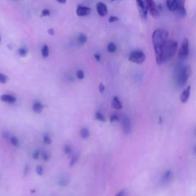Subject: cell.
I'll list each match as a JSON object with an SVG mask.
<instances>
[{
    "instance_id": "42",
    "label": "cell",
    "mask_w": 196,
    "mask_h": 196,
    "mask_svg": "<svg viewBox=\"0 0 196 196\" xmlns=\"http://www.w3.org/2000/svg\"><path fill=\"white\" fill-rule=\"evenodd\" d=\"M124 194H126V193H125L124 191H121L120 192L117 193V196H122V195H124Z\"/></svg>"
},
{
    "instance_id": "26",
    "label": "cell",
    "mask_w": 196,
    "mask_h": 196,
    "mask_svg": "<svg viewBox=\"0 0 196 196\" xmlns=\"http://www.w3.org/2000/svg\"><path fill=\"white\" fill-rule=\"evenodd\" d=\"M144 2L146 5L149 7V9L151 8V7L156 6V4H155L153 0H144Z\"/></svg>"
},
{
    "instance_id": "13",
    "label": "cell",
    "mask_w": 196,
    "mask_h": 196,
    "mask_svg": "<svg viewBox=\"0 0 196 196\" xmlns=\"http://www.w3.org/2000/svg\"><path fill=\"white\" fill-rule=\"evenodd\" d=\"M43 109H44L43 104L38 101L34 102V104H33V106H32L33 111L35 113H37V114H40V113H42V111H43Z\"/></svg>"
},
{
    "instance_id": "23",
    "label": "cell",
    "mask_w": 196,
    "mask_h": 196,
    "mask_svg": "<svg viewBox=\"0 0 196 196\" xmlns=\"http://www.w3.org/2000/svg\"><path fill=\"white\" fill-rule=\"evenodd\" d=\"M27 53H28V50L25 48H21L19 49V55L21 57H25L26 56Z\"/></svg>"
},
{
    "instance_id": "8",
    "label": "cell",
    "mask_w": 196,
    "mask_h": 196,
    "mask_svg": "<svg viewBox=\"0 0 196 196\" xmlns=\"http://www.w3.org/2000/svg\"><path fill=\"white\" fill-rule=\"evenodd\" d=\"M122 127H123V132L125 134H129L131 129V123L130 120L128 118V117L124 116L122 120Z\"/></svg>"
},
{
    "instance_id": "17",
    "label": "cell",
    "mask_w": 196,
    "mask_h": 196,
    "mask_svg": "<svg viewBox=\"0 0 196 196\" xmlns=\"http://www.w3.org/2000/svg\"><path fill=\"white\" fill-rule=\"evenodd\" d=\"M42 55L44 58H48L49 55V48L47 45H45L42 48Z\"/></svg>"
},
{
    "instance_id": "21",
    "label": "cell",
    "mask_w": 196,
    "mask_h": 196,
    "mask_svg": "<svg viewBox=\"0 0 196 196\" xmlns=\"http://www.w3.org/2000/svg\"><path fill=\"white\" fill-rule=\"evenodd\" d=\"M176 12H178V13H179V15H180L181 16H182V17H184V16H186L187 14V12H186V9H185V7L183 6V7H178L177 10H176Z\"/></svg>"
},
{
    "instance_id": "6",
    "label": "cell",
    "mask_w": 196,
    "mask_h": 196,
    "mask_svg": "<svg viewBox=\"0 0 196 196\" xmlns=\"http://www.w3.org/2000/svg\"><path fill=\"white\" fill-rule=\"evenodd\" d=\"M90 13H91L90 8L85 6V5H79L77 7L76 14L79 17H84V16H88V15L90 14Z\"/></svg>"
},
{
    "instance_id": "14",
    "label": "cell",
    "mask_w": 196,
    "mask_h": 196,
    "mask_svg": "<svg viewBox=\"0 0 196 196\" xmlns=\"http://www.w3.org/2000/svg\"><path fill=\"white\" fill-rule=\"evenodd\" d=\"M149 12H150V15L153 16V18H158L159 16H160V13H159V10L158 9V8L156 6L151 7V8L149 9Z\"/></svg>"
},
{
    "instance_id": "16",
    "label": "cell",
    "mask_w": 196,
    "mask_h": 196,
    "mask_svg": "<svg viewBox=\"0 0 196 196\" xmlns=\"http://www.w3.org/2000/svg\"><path fill=\"white\" fill-rule=\"evenodd\" d=\"M69 183V179L67 177H61L58 179V185L64 187L67 185V184Z\"/></svg>"
},
{
    "instance_id": "47",
    "label": "cell",
    "mask_w": 196,
    "mask_h": 196,
    "mask_svg": "<svg viewBox=\"0 0 196 196\" xmlns=\"http://www.w3.org/2000/svg\"><path fill=\"white\" fill-rule=\"evenodd\" d=\"M14 1H17V0H14Z\"/></svg>"
},
{
    "instance_id": "10",
    "label": "cell",
    "mask_w": 196,
    "mask_h": 196,
    "mask_svg": "<svg viewBox=\"0 0 196 196\" xmlns=\"http://www.w3.org/2000/svg\"><path fill=\"white\" fill-rule=\"evenodd\" d=\"M166 5L171 12H176L179 4L177 0H166Z\"/></svg>"
},
{
    "instance_id": "39",
    "label": "cell",
    "mask_w": 196,
    "mask_h": 196,
    "mask_svg": "<svg viewBox=\"0 0 196 196\" xmlns=\"http://www.w3.org/2000/svg\"><path fill=\"white\" fill-rule=\"evenodd\" d=\"M104 90H105V86H104V84H103V83H100V86H99V90H100V93H103V91H104Z\"/></svg>"
},
{
    "instance_id": "43",
    "label": "cell",
    "mask_w": 196,
    "mask_h": 196,
    "mask_svg": "<svg viewBox=\"0 0 196 196\" xmlns=\"http://www.w3.org/2000/svg\"><path fill=\"white\" fill-rule=\"evenodd\" d=\"M57 2L61 4H65L67 2V0H57Z\"/></svg>"
},
{
    "instance_id": "28",
    "label": "cell",
    "mask_w": 196,
    "mask_h": 196,
    "mask_svg": "<svg viewBox=\"0 0 196 196\" xmlns=\"http://www.w3.org/2000/svg\"><path fill=\"white\" fill-rule=\"evenodd\" d=\"M77 78L79 80H83L84 78V72L82 70H78L77 71Z\"/></svg>"
},
{
    "instance_id": "12",
    "label": "cell",
    "mask_w": 196,
    "mask_h": 196,
    "mask_svg": "<svg viewBox=\"0 0 196 196\" xmlns=\"http://www.w3.org/2000/svg\"><path fill=\"white\" fill-rule=\"evenodd\" d=\"M112 107L115 110H121L123 106H122V103L120 102V100H119V98L117 96H114L112 100Z\"/></svg>"
},
{
    "instance_id": "25",
    "label": "cell",
    "mask_w": 196,
    "mask_h": 196,
    "mask_svg": "<svg viewBox=\"0 0 196 196\" xmlns=\"http://www.w3.org/2000/svg\"><path fill=\"white\" fill-rule=\"evenodd\" d=\"M35 172L36 173H37V175H38V176H42L44 173L43 167H42V165H37V167H36L35 169Z\"/></svg>"
},
{
    "instance_id": "5",
    "label": "cell",
    "mask_w": 196,
    "mask_h": 196,
    "mask_svg": "<svg viewBox=\"0 0 196 196\" xmlns=\"http://www.w3.org/2000/svg\"><path fill=\"white\" fill-rule=\"evenodd\" d=\"M189 52V41L187 38H185L182 42V46L179 52V59H185L188 57Z\"/></svg>"
},
{
    "instance_id": "27",
    "label": "cell",
    "mask_w": 196,
    "mask_h": 196,
    "mask_svg": "<svg viewBox=\"0 0 196 196\" xmlns=\"http://www.w3.org/2000/svg\"><path fill=\"white\" fill-rule=\"evenodd\" d=\"M43 141L45 144H51L52 143V139L48 135H45L43 136Z\"/></svg>"
},
{
    "instance_id": "19",
    "label": "cell",
    "mask_w": 196,
    "mask_h": 196,
    "mask_svg": "<svg viewBox=\"0 0 196 196\" xmlns=\"http://www.w3.org/2000/svg\"><path fill=\"white\" fill-rule=\"evenodd\" d=\"M87 41V37L85 34L81 33V34H79V36H78V42H79L80 44H84Z\"/></svg>"
},
{
    "instance_id": "4",
    "label": "cell",
    "mask_w": 196,
    "mask_h": 196,
    "mask_svg": "<svg viewBox=\"0 0 196 196\" xmlns=\"http://www.w3.org/2000/svg\"><path fill=\"white\" fill-rule=\"evenodd\" d=\"M146 60V55L141 51H134L129 55V61L136 64H142Z\"/></svg>"
},
{
    "instance_id": "31",
    "label": "cell",
    "mask_w": 196,
    "mask_h": 196,
    "mask_svg": "<svg viewBox=\"0 0 196 196\" xmlns=\"http://www.w3.org/2000/svg\"><path fill=\"white\" fill-rule=\"evenodd\" d=\"M41 155H42V159H43L45 161H48V159H49V158H50V156H49L48 153H47V152H44V151L42 152V153H41Z\"/></svg>"
},
{
    "instance_id": "45",
    "label": "cell",
    "mask_w": 196,
    "mask_h": 196,
    "mask_svg": "<svg viewBox=\"0 0 196 196\" xmlns=\"http://www.w3.org/2000/svg\"><path fill=\"white\" fill-rule=\"evenodd\" d=\"M111 1H117V0H111Z\"/></svg>"
},
{
    "instance_id": "30",
    "label": "cell",
    "mask_w": 196,
    "mask_h": 196,
    "mask_svg": "<svg viewBox=\"0 0 196 196\" xmlns=\"http://www.w3.org/2000/svg\"><path fill=\"white\" fill-rule=\"evenodd\" d=\"M7 80H8V78L5 74L0 73V83L1 84H5L7 82Z\"/></svg>"
},
{
    "instance_id": "34",
    "label": "cell",
    "mask_w": 196,
    "mask_h": 196,
    "mask_svg": "<svg viewBox=\"0 0 196 196\" xmlns=\"http://www.w3.org/2000/svg\"><path fill=\"white\" fill-rule=\"evenodd\" d=\"M77 162H78V157H77V156H73V157H72V159H71L70 164H69V165H70V167L73 166V165H74Z\"/></svg>"
},
{
    "instance_id": "33",
    "label": "cell",
    "mask_w": 196,
    "mask_h": 196,
    "mask_svg": "<svg viewBox=\"0 0 196 196\" xmlns=\"http://www.w3.org/2000/svg\"><path fill=\"white\" fill-rule=\"evenodd\" d=\"M71 146H68V145H66V146H64V152L65 154H70L71 153Z\"/></svg>"
},
{
    "instance_id": "20",
    "label": "cell",
    "mask_w": 196,
    "mask_h": 196,
    "mask_svg": "<svg viewBox=\"0 0 196 196\" xmlns=\"http://www.w3.org/2000/svg\"><path fill=\"white\" fill-rule=\"evenodd\" d=\"M95 118H96L98 121H100V122L106 121V119H105L104 116L100 112H96V114H95Z\"/></svg>"
},
{
    "instance_id": "40",
    "label": "cell",
    "mask_w": 196,
    "mask_h": 196,
    "mask_svg": "<svg viewBox=\"0 0 196 196\" xmlns=\"http://www.w3.org/2000/svg\"><path fill=\"white\" fill-rule=\"evenodd\" d=\"M94 58L97 61H100V58H101V55H100L99 53L94 54Z\"/></svg>"
},
{
    "instance_id": "32",
    "label": "cell",
    "mask_w": 196,
    "mask_h": 196,
    "mask_svg": "<svg viewBox=\"0 0 196 196\" xmlns=\"http://www.w3.org/2000/svg\"><path fill=\"white\" fill-rule=\"evenodd\" d=\"M119 120H120V118H119L118 115H117V114H114V115H112L111 117V119H110V121H111V123H114V122L119 121Z\"/></svg>"
},
{
    "instance_id": "46",
    "label": "cell",
    "mask_w": 196,
    "mask_h": 196,
    "mask_svg": "<svg viewBox=\"0 0 196 196\" xmlns=\"http://www.w3.org/2000/svg\"><path fill=\"white\" fill-rule=\"evenodd\" d=\"M1 40H2V39H1V37H0V42H1Z\"/></svg>"
},
{
    "instance_id": "29",
    "label": "cell",
    "mask_w": 196,
    "mask_h": 196,
    "mask_svg": "<svg viewBox=\"0 0 196 196\" xmlns=\"http://www.w3.org/2000/svg\"><path fill=\"white\" fill-rule=\"evenodd\" d=\"M51 15V12L50 10L48 9H44L42 11V16L43 17H48Z\"/></svg>"
},
{
    "instance_id": "18",
    "label": "cell",
    "mask_w": 196,
    "mask_h": 196,
    "mask_svg": "<svg viewBox=\"0 0 196 196\" xmlns=\"http://www.w3.org/2000/svg\"><path fill=\"white\" fill-rule=\"evenodd\" d=\"M107 51L111 53H114V52L117 51V46L113 42H111V43L108 44L107 45Z\"/></svg>"
},
{
    "instance_id": "9",
    "label": "cell",
    "mask_w": 196,
    "mask_h": 196,
    "mask_svg": "<svg viewBox=\"0 0 196 196\" xmlns=\"http://www.w3.org/2000/svg\"><path fill=\"white\" fill-rule=\"evenodd\" d=\"M190 92H191V86H188V87L182 91V93H181L180 100L182 103H187V101H188V99H189Z\"/></svg>"
},
{
    "instance_id": "11",
    "label": "cell",
    "mask_w": 196,
    "mask_h": 196,
    "mask_svg": "<svg viewBox=\"0 0 196 196\" xmlns=\"http://www.w3.org/2000/svg\"><path fill=\"white\" fill-rule=\"evenodd\" d=\"M0 98H1V100L5 102V103H13L16 101V98L13 96V95L10 94H2V96H0Z\"/></svg>"
},
{
    "instance_id": "3",
    "label": "cell",
    "mask_w": 196,
    "mask_h": 196,
    "mask_svg": "<svg viewBox=\"0 0 196 196\" xmlns=\"http://www.w3.org/2000/svg\"><path fill=\"white\" fill-rule=\"evenodd\" d=\"M192 70L190 66H182L177 68V72L176 73V81L179 87H183L186 84L189 77L191 75Z\"/></svg>"
},
{
    "instance_id": "22",
    "label": "cell",
    "mask_w": 196,
    "mask_h": 196,
    "mask_svg": "<svg viewBox=\"0 0 196 196\" xmlns=\"http://www.w3.org/2000/svg\"><path fill=\"white\" fill-rule=\"evenodd\" d=\"M9 140H10V142H11L12 144H13V146H14L15 147H17V146H19V140H18L17 137L10 136Z\"/></svg>"
},
{
    "instance_id": "44",
    "label": "cell",
    "mask_w": 196,
    "mask_h": 196,
    "mask_svg": "<svg viewBox=\"0 0 196 196\" xmlns=\"http://www.w3.org/2000/svg\"><path fill=\"white\" fill-rule=\"evenodd\" d=\"M194 151H195V153H196V147H195V148H194Z\"/></svg>"
},
{
    "instance_id": "24",
    "label": "cell",
    "mask_w": 196,
    "mask_h": 196,
    "mask_svg": "<svg viewBox=\"0 0 196 196\" xmlns=\"http://www.w3.org/2000/svg\"><path fill=\"white\" fill-rule=\"evenodd\" d=\"M172 177V172L170 170H168V171H166L165 172V174H164V176H163V179L165 181V182H167V181L170 180V179H171Z\"/></svg>"
},
{
    "instance_id": "38",
    "label": "cell",
    "mask_w": 196,
    "mask_h": 196,
    "mask_svg": "<svg viewBox=\"0 0 196 196\" xmlns=\"http://www.w3.org/2000/svg\"><path fill=\"white\" fill-rule=\"evenodd\" d=\"M28 172H29V166L28 165H25V169H24V176H26L28 174Z\"/></svg>"
},
{
    "instance_id": "35",
    "label": "cell",
    "mask_w": 196,
    "mask_h": 196,
    "mask_svg": "<svg viewBox=\"0 0 196 196\" xmlns=\"http://www.w3.org/2000/svg\"><path fill=\"white\" fill-rule=\"evenodd\" d=\"M41 153H42V152H40L39 150H36V151L34 152V153H33V155H32L33 159H38L39 156H40V155H41Z\"/></svg>"
},
{
    "instance_id": "36",
    "label": "cell",
    "mask_w": 196,
    "mask_h": 196,
    "mask_svg": "<svg viewBox=\"0 0 196 196\" xmlns=\"http://www.w3.org/2000/svg\"><path fill=\"white\" fill-rule=\"evenodd\" d=\"M108 21H109V22H111V23H113V22H117V21H119V18L117 17V16H111V17L109 18V19H108Z\"/></svg>"
},
{
    "instance_id": "15",
    "label": "cell",
    "mask_w": 196,
    "mask_h": 196,
    "mask_svg": "<svg viewBox=\"0 0 196 196\" xmlns=\"http://www.w3.org/2000/svg\"><path fill=\"white\" fill-rule=\"evenodd\" d=\"M80 134H81V138L84 139V140H86V139H87L90 136V131H89V129L87 128L84 127L81 129Z\"/></svg>"
},
{
    "instance_id": "1",
    "label": "cell",
    "mask_w": 196,
    "mask_h": 196,
    "mask_svg": "<svg viewBox=\"0 0 196 196\" xmlns=\"http://www.w3.org/2000/svg\"><path fill=\"white\" fill-rule=\"evenodd\" d=\"M178 50V43L176 41L172 40H167L165 42V45L162 47V49L161 51V54L159 55V58L156 59V62L157 64H160L162 63L166 62L169 59H171L176 53L177 52Z\"/></svg>"
},
{
    "instance_id": "41",
    "label": "cell",
    "mask_w": 196,
    "mask_h": 196,
    "mask_svg": "<svg viewBox=\"0 0 196 196\" xmlns=\"http://www.w3.org/2000/svg\"><path fill=\"white\" fill-rule=\"evenodd\" d=\"M48 33L50 35H54L55 34V30L53 29V28H49V29L48 30Z\"/></svg>"
},
{
    "instance_id": "2",
    "label": "cell",
    "mask_w": 196,
    "mask_h": 196,
    "mask_svg": "<svg viewBox=\"0 0 196 196\" xmlns=\"http://www.w3.org/2000/svg\"><path fill=\"white\" fill-rule=\"evenodd\" d=\"M169 33L165 29H156L153 33L152 41L156 53V58L157 59L161 54L162 47L165 45V42L168 40Z\"/></svg>"
},
{
    "instance_id": "37",
    "label": "cell",
    "mask_w": 196,
    "mask_h": 196,
    "mask_svg": "<svg viewBox=\"0 0 196 196\" xmlns=\"http://www.w3.org/2000/svg\"><path fill=\"white\" fill-rule=\"evenodd\" d=\"M178 1V4H179V6L178 7H183L185 6V2H186V0H177Z\"/></svg>"
},
{
    "instance_id": "7",
    "label": "cell",
    "mask_w": 196,
    "mask_h": 196,
    "mask_svg": "<svg viewBox=\"0 0 196 196\" xmlns=\"http://www.w3.org/2000/svg\"><path fill=\"white\" fill-rule=\"evenodd\" d=\"M96 12H97L98 15L101 17H104L107 15L108 14V9L107 6L106 5V4L103 3V2H100L96 3Z\"/></svg>"
}]
</instances>
